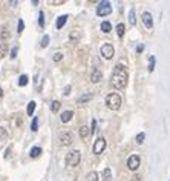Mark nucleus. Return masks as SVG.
Wrapping results in <instances>:
<instances>
[{
    "label": "nucleus",
    "instance_id": "1",
    "mask_svg": "<svg viewBox=\"0 0 170 181\" xmlns=\"http://www.w3.org/2000/svg\"><path fill=\"white\" fill-rule=\"evenodd\" d=\"M127 80H129L127 69L123 65H116L113 68V72H112V77H110L112 86L116 87V89H124L127 86Z\"/></svg>",
    "mask_w": 170,
    "mask_h": 181
},
{
    "label": "nucleus",
    "instance_id": "2",
    "mask_svg": "<svg viewBox=\"0 0 170 181\" xmlns=\"http://www.w3.org/2000/svg\"><path fill=\"white\" fill-rule=\"evenodd\" d=\"M106 106L110 109V111H118L121 108V97L116 94V92H112L106 97Z\"/></svg>",
    "mask_w": 170,
    "mask_h": 181
},
{
    "label": "nucleus",
    "instance_id": "3",
    "mask_svg": "<svg viewBox=\"0 0 170 181\" xmlns=\"http://www.w3.org/2000/svg\"><path fill=\"white\" fill-rule=\"evenodd\" d=\"M80 160H81V153H80V150H77V149L71 150V152L66 155V163H68V166H71V167L78 166V164H80Z\"/></svg>",
    "mask_w": 170,
    "mask_h": 181
},
{
    "label": "nucleus",
    "instance_id": "4",
    "mask_svg": "<svg viewBox=\"0 0 170 181\" xmlns=\"http://www.w3.org/2000/svg\"><path fill=\"white\" fill-rule=\"evenodd\" d=\"M100 52H101L103 58H106V60H110V58L115 55V49H113V46H112L110 43H104V45L100 48Z\"/></svg>",
    "mask_w": 170,
    "mask_h": 181
},
{
    "label": "nucleus",
    "instance_id": "5",
    "mask_svg": "<svg viewBox=\"0 0 170 181\" xmlns=\"http://www.w3.org/2000/svg\"><path fill=\"white\" fill-rule=\"evenodd\" d=\"M110 13H112V6H110L109 2H101L97 8V16H100V17H106Z\"/></svg>",
    "mask_w": 170,
    "mask_h": 181
},
{
    "label": "nucleus",
    "instance_id": "6",
    "mask_svg": "<svg viewBox=\"0 0 170 181\" xmlns=\"http://www.w3.org/2000/svg\"><path fill=\"white\" fill-rule=\"evenodd\" d=\"M106 149V140L103 138V137H98L97 140H95V143H94V153L95 155H100V153H103V150Z\"/></svg>",
    "mask_w": 170,
    "mask_h": 181
},
{
    "label": "nucleus",
    "instance_id": "7",
    "mask_svg": "<svg viewBox=\"0 0 170 181\" xmlns=\"http://www.w3.org/2000/svg\"><path fill=\"white\" fill-rule=\"evenodd\" d=\"M139 164H141V160H139L138 155H130V157L127 158V167H129L130 170H136V169L139 167Z\"/></svg>",
    "mask_w": 170,
    "mask_h": 181
},
{
    "label": "nucleus",
    "instance_id": "8",
    "mask_svg": "<svg viewBox=\"0 0 170 181\" xmlns=\"http://www.w3.org/2000/svg\"><path fill=\"white\" fill-rule=\"evenodd\" d=\"M60 144L61 146H71L72 144V134L71 132H61L60 134Z\"/></svg>",
    "mask_w": 170,
    "mask_h": 181
},
{
    "label": "nucleus",
    "instance_id": "9",
    "mask_svg": "<svg viewBox=\"0 0 170 181\" xmlns=\"http://www.w3.org/2000/svg\"><path fill=\"white\" fill-rule=\"evenodd\" d=\"M142 23L147 29H152L153 28V19H152V14L150 13H142Z\"/></svg>",
    "mask_w": 170,
    "mask_h": 181
},
{
    "label": "nucleus",
    "instance_id": "10",
    "mask_svg": "<svg viewBox=\"0 0 170 181\" xmlns=\"http://www.w3.org/2000/svg\"><path fill=\"white\" fill-rule=\"evenodd\" d=\"M80 39H81V31H80V29H72V31L69 32V40H71V42L77 43Z\"/></svg>",
    "mask_w": 170,
    "mask_h": 181
},
{
    "label": "nucleus",
    "instance_id": "11",
    "mask_svg": "<svg viewBox=\"0 0 170 181\" xmlns=\"http://www.w3.org/2000/svg\"><path fill=\"white\" fill-rule=\"evenodd\" d=\"M101 78H103L101 71H100V69H94V72H92V75H91V81H92V83H100Z\"/></svg>",
    "mask_w": 170,
    "mask_h": 181
},
{
    "label": "nucleus",
    "instance_id": "12",
    "mask_svg": "<svg viewBox=\"0 0 170 181\" xmlns=\"http://www.w3.org/2000/svg\"><path fill=\"white\" fill-rule=\"evenodd\" d=\"M94 98V94L92 92H87V94H84V95H81L78 100H77V103L78 105H84V103H87V102H91Z\"/></svg>",
    "mask_w": 170,
    "mask_h": 181
},
{
    "label": "nucleus",
    "instance_id": "13",
    "mask_svg": "<svg viewBox=\"0 0 170 181\" xmlns=\"http://www.w3.org/2000/svg\"><path fill=\"white\" fill-rule=\"evenodd\" d=\"M66 22H68V16H66V14H65V16H60V17L57 19V22H55V28H57V29H61Z\"/></svg>",
    "mask_w": 170,
    "mask_h": 181
},
{
    "label": "nucleus",
    "instance_id": "14",
    "mask_svg": "<svg viewBox=\"0 0 170 181\" xmlns=\"http://www.w3.org/2000/svg\"><path fill=\"white\" fill-rule=\"evenodd\" d=\"M72 117H74V112H72V111H65V112L61 114L60 120H61V123H68Z\"/></svg>",
    "mask_w": 170,
    "mask_h": 181
},
{
    "label": "nucleus",
    "instance_id": "15",
    "mask_svg": "<svg viewBox=\"0 0 170 181\" xmlns=\"http://www.w3.org/2000/svg\"><path fill=\"white\" fill-rule=\"evenodd\" d=\"M91 132H92V131H91L87 126H81V127L78 129V134H80V137H81V138H87Z\"/></svg>",
    "mask_w": 170,
    "mask_h": 181
},
{
    "label": "nucleus",
    "instance_id": "16",
    "mask_svg": "<svg viewBox=\"0 0 170 181\" xmlns=\"http://www.w3.org/2000/svg\"><path fill=\"white\" fill-rule=\"evenodd\" d=\"M103 181H112V170L109 167L103 170Z\"/></svg>",
    "mask_w": 170,
    "mask_h": 181
},
{
    "label": "nucleus",
    "instance_id": "17",
    "mask_svg": "<svg viewBox=\"0 0 170 181\" xmlns=\"http://www.w3.org/2000/svg\"><path fill=\"white\" fill-rule=\"evenodd\" d=\"M84 181H98V173H97L95 170H92V172H89V173L86 175V178H84Z\"/></svg>",
    "mask_w": 170,
    "mask_h": 181
},
{
    "label": "nucleus",
    "instance_id": "18",
    "mask_svg": "<svg viewBox=\"0 0 170 181\" xmlns=\"http://www.w3.org/2000/svg\"><path fill=\"white\" fill-rule=\"evenodd\" d=\"M60 108H61V103H60V102H57V100H54V102L51 103V111H52L54 114H57V112L60 111Z\"/></svg>",
    "mask_w": 170,
    "mask_h": 181
},
{
    "label": "nucleus",
    "instance_id": "19",
    "mask_svg": "<svg viewBox=\"0 0 170 181\" xmlns=\"http://www.w3.org/2000/svg\"><path fill=\"white\" fill-rule=\"evenodd\" d=\"M42 153V147H39V146H35V147H32L31 149V152H29V155H31V158H37L39 155Z\"/></svg>",
    "mask_w": 170,
    "mask_h": 181
},
{
    "label": "nucleus",
    "instance_id": "20",
    "mask_svg": "<svg viewBox=\"0 0 170 181\" xmlns=\"http://www.w3.org/2000/svg\"><path fill=\"white\" fill-rule=\"evenodd\" d=\"M124 32H126V26H124L123 23H118V25H116V34H118V37L121 39V37L124 35Z\"/></svg>",
    "mask_w": 170,
    "mask_h": 181
},
{
    "label": "nucleus",
    "instance_id": "21",
    "mask_svg": "<svg viewBox=\"0 0 170 181\" xmlns=\"http://www.w3.org/2000/svg\"><path fill=\"white\" fill-rule=\"evenodd\" d=\"M101 31L106 32V34L110 32V31H112V25H110L109 22H103V23H101Z\"/></svg>",
    "mask_w": 170,
    "mask_h": 181
},
{
    "label": "nucleus",
    "instance_id": "22",
    "mask_svg": "<svg viewBox=\"0 0 170 181\" xmlns=\"http://www.w3.org/2000/svg\"><path fill=\"white\" fill-rule=\"evenodd\" d=\"M35 106H37L35 102H29V103H28V111H26V112H28L29 117H32V114H34V111H35Z\"/></svg>",
    "mask_w": 170,
    "mask_h": 181
},
{
    "label": "nucleus",
    "instance_id": "23",
    "mask_svg": "<svg viewBox=\"0 0 170 181\" xmlns=\"http://www.w3.org/2000/svg\"><path fill=\"white\" fill-rule=\"evenodd\" d=\"M8 54V46L6 43H0V58H3Z\"/></svg>",
    "mask_w": 170,
    "mask_h": 181
},
{
    "label": "nucleus",
    "instance_id": "24",
    "mask_svg": "<svg viewBox=\"0 0 170 181\" xmlns=\"http://www.w3.org/2000/svg\"><path fill=\"white\" fill-rule=\"evenodd\" d=\"M6 138H8V131L3 126H0V141H5Z\"/></svg>",
    "mask_w": 170,
    "mask_h": 181
},
{
    "label": "nucleus",
    "instance_id": "25",
    "mask_svg": "<svg viewBox=\"0 0 170 181\" xmlns=\"http://www.w3.org/2000/svg\"><path fill=\"white\" fill-rule=\"evenodd\" d=\"M31 131H32V132H37V131H39V118H37V117H34V118H32V123H31Z\"/></svg>",
    "mask_w": 170,
    "mask_h": 181
},
{
    "label": "nucleus",
    "instance_id": "26",
    "mask_svg": "<svg viewBox=\"0 0 170 181\" xmlns=\"http://www.w3.org/2000/svg\"><path fill=\"white\" fill-rule=\"evenodd\" d=\"M39 26L40 28H45V13L43 11L39 13Z\"/></svg>",
    "mask_w": 170,
    "mask_h": 181
},
{
    "label": "nucleus",
    "instance_id": "27",
    "mask_svg": "<svg viewBox=\"0 0 170 181\" xmlns=\"http://www.w3.org/2000/svg\"><path fill=\"white\" fill-rule=\"evenodd\" d=\"M23 29H25V22H23V19H19V22H17V32L22 34Z\"/></svg>",
    "mask_w": 170,
    "mask_h": 181
},
{
    "label": "nucleus",
    "instance_id": "28",
    "mask_svg": "<svg viewBox=\"0 0 170 181\" xmlns=\"http://www.w3.org/2000/svg\"><path fill=\"white\" fill-rule=\"evenodd\" d=\"M129 22H130V25H135V23H136V19H135V9H133V8H132L130 13H129Z\"/></svg>",
    "mask_w": 170,
    "mask_h": 181
},
{
    "label": "nucleus",
    "instance_id": "29",
    "mask_svg": "<svg viewBox=\"0 0 170 181\" xmlns=\"http://www.w3.org/2000/svg\"><path fill=\"white\" fill-rule=\"evenodd\" d=\"M28 80H29L28 75L23 74V75H20V78H19V84H20V86H26V84H28Z\"/></svg>",
    "mask_w": 170,
    "mask_h": 181
},
{
    "label": "nucleus",
    "instance_id": "30",
    "mask_svg": "<svg viewBox=\"0 0 170 181\" xmlns=\"http://www.w3.org/2000/svg\"><path fill=\"white\" fill-rule=\"evenodd\" d=\"M153 69H155V57L150 55V58H149V72H153Z\"/></svg>",
    "mask_w": 170,
    "mask_h": 181
},
{
    "label": "nucleus",
    "instance_id": "31",
    "mask_svg": "<svg viewBox=\"0 0 170 181\" xmlns=\"http://www.w3.org/2000/svg\"><path fill=\"white\" fill-rule=\"evenodd\" d=\"M2 40H6V39H9V31H8V28L6 26H3V29H2Z\"/></svg>",
    "mask_w": 170,
    "mask_h": 181
},
{
    "label": "nucleus",
    "instance_id": "32",
    "mask_svg": "<svg viewBox=\"0 0 170 181\" xmlns=\"http://www.w3.org/2000/svg\"><path fill=\"white\" fill-rule=\"evenodd\" d=\"M48 45H49V35L46 34V35L42 39V42H40V46H42V48H46Z\"/></svg>",
    "mask_w": 170,
    "mask_h": 181
},
{
    "label": "nucleus",
    "instance_id": "33",
    "mask_svg": "<svg viewBox=\"0 0 170 181\" xmlns=\"http://www.w3.org/2000/svg\"><path fill=\"white\" fill-rule=\"evenodd\" d=\"M144 138H146V134H144V132H139V134L136 135V143H138V144H142V143H144Z\"/></svg>",
    "mask_w": 170,
    "mask_h": 181
},
{
    "label": "nucleus",
    "instance_id": "34",
    "mask_svg": "<svg viewBox=\"0 0 170 181\" xmlns=\"http://www.w3.org/2000/svg\"><path fill=\"white\" fill-rule=\"evenodd\" d=\"M61 58H63V54L61 52H55L54 54V57H52V60L57 63V61H61Z\"/></svg>",
    "mask_w": 170,
    "mask_h": 181
},
{
    "label": "nucleus",
    "instance_id": "35",
    "mask_svg": "<svg viewBox=\"0 0 170 181\" xmlns=\"http://www.w3.org/2000/svg\"><path fill=\"white\" fill-rule=\"evenodd\" d=\"M17 52H19V46H14V48L11 49V55H9V57H11V58H16V57H17Z\"/></svg>",
    "mask_w": 170,
    "mask_h": 181
},
{
    "label": "nucleus",
    "instance_id": "36",
    "mask_svg": "<svg viewBox=\"0 0 170 181\" xmlns=\"http://www.w3.org/2000/svg\"><path fill=\"white\" fill-rule=\"evenodd\" d=\"M71 89H72L71 86H66V87H65V90H63V95H65V97H68V95L71 94Z\"/></svg>",
    "mask_w": 170,
    "mask_h": 181
},
{
    "label": "nucleus",
    "instance_id": "37",
    "mask_svg": "<svg viewBox=\"0 0 170 181\" xmlns=\"http://www.w3.org/2000/svg\"><path fill=\"white\" fill-rule=\"evenodd\" d=\"M132 181H142V178H141V175H133Z\"/></svg>",
    "mask_w": 170,
    "mask_h": 181
},
{
    "label": "nucleus",
    "instance_id": "38",
    "mask_svg": "<svg viewBox=\"0 0 170 181\" xmlns=\"http://www.w3.org/2000/svg\"><path fill=\"white\" fill-rule=\"evenodd\" d=\"M142 51H144V46H142V45H138V48H136V52H138V54H141Z\"/></svg>",
    "mask_w": 170,
    "mask_h": 181
},
{
    "label": "nucleus",
    "instance_id": "39",
    "mask_svg": "<svg viewBox=\"0 0 170 181\" xmlns=\"http://www.w3.org/2000/svg\"><path fill=\"white\" fill-rule=\"evenodd\" d=\"M9 152H11V149H6V150H5V158L9 157Z\"/></svg>",
    "mask_w": 170,
    "mask_h": 181
},
{
    "label": "nucleus",
    "instance_id": "40",
    "mask_svg": "<svg viewBox=\"0 0 170 181\" xmlns=\"http://www.w3.org/2000/svg\"><path fill=\"white\" fill-rule=\"evenodd\" d=\"M2 97H3V89L0 87V98H2Z\"/></svg>",
    "mask_w": 170,
    "mask_h": 181
}]
</instances>
